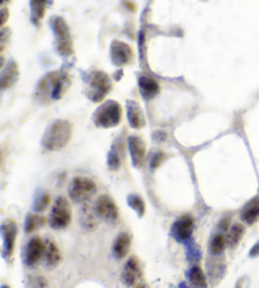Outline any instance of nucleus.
I'll return each instance as SVG.
<instances>
[{"label":"nucleus","instance_id":"nucleus-1","mask_svg":"<svg viewBox=\"0 0 259 288\" xmlns=\"http://www.w3.org/2000/svg\"><path fill=\"white\" fill-rule=\"evenodd\" d=\"M70 86V78L66 74L59 71L47 75L40 81L37 89V97L42 104H50L51 101L61 99L62 95Z\"/></svg>","mask_w":259,"mask_h":288},{"label":"nucleus","instance_id":"nucleus-2","mask_svg":"<svg viewBox=\"0 0 259 288\" xmlns=\"http://www.w3.org/2000/svg\"><path fill=\"white\" fill-rule=\"evenodd\" d=\"M72 136V124L67 120H56L44 133L43 148L47 151H60L65 148Z\"/></svg>","mask_w":259,"mask_h":288},{"label":"nucleus","instance_id":"nucleus-3","mask_svg":"<svg viewBox=\"0 0 259 288\" xmlns=\"http://www.w3.org/2000/svg\"><path fill=\"white\" fill-rule=\"evenodd\" d=\"M121 120V108L117 101H106L96 110L94 121L99 128H114Z\"/></svg>","mask_w":259,"mask_h":288},{"label":"nucleus","instance_id":"nucleus-4","mask_svg":"<svg viewBox=\"0 0 259 288\" xmlns=\"http://www.w3.org/2000/svg\"><path fill=\"white\" fill-rule=\"evenodd\" d=\"M71 219L72 212L67 200L63 196L56 198L52 209H51L50 219H48L51 228L56 230L65 229L66 226H68V224L71 223Z\"/></svg>","mask_w":259,"mask_h":288},{"label":"nucleus","instance_id":"nucleus-5","mask_svg":"<svg viewBox=\"0 0 259 288\" xmlns=\"http://www.w3.org/2000/svg\"><path fill=\"white\" fill-rule=\"evenodd\" d=\"M95 182L86 177H76L68 187V196L76 204H82L93 197L96 193Z\"/></svg>","mask_w":259,"mask_h":288},{"label":"nucleus","instance_id":"nucleus-6","mask_svg":"<svg viewBox=\"0 0 259 288\" xmlns=\"http://www.w3.org/2000/svg\"><path fill=\"white\" fill-rule=\"evenodd\" d=\"M110 90L111 84L108 75L100 71H95L91 74V77L87 84V96L90 100L95 102L101 101Z\"/></svg>","mask_w":259,"mask_h":288},{"label":"nucleus","instance_id":"nucleus-7","mask_svg":"<svg viewBox=\"0 0 259 288\" xmlns=\"http://www.w3.org/2000/svg\"><path fill=\"white\" fill-rule=\"evenodd\" d=\"M44 251H46V243L40 238L34 236L29 239L24 249V262L27 266L33 267L40 263V260L44 258Z\"/></svg>","mask_w":259,"mask_h":288},{"label":"nucleus","instance_id":"nucleus-8","mask_svg":"<svg viewBox=\"0 0 259 288\" xmlns=\"http://www.w3.org/2000/svg\"><path fill=\"white\" fill-rule=\"evenodd\" d=\"M194 226L195 221L191 215H182L173 223L171 234L177 242H186L191 238L192 232H194Z\"/></svg>","mask_w":259,"mask_h":288},{"label":"nucleus","instance_id":"nucleus-9","mask_svg":"<svg viewBox=\"0 0 259 288\" xmlns=\"http://www.w3.org/2000/svg\"><path fill=\"white\" fill-rule=\"evenodd\" d=\"M95 212L98 216L106 221H117L119 217V210L115 201L110 196H100L95 202Z\"/></svg>","mask_w":259,"mask_h":288},{"label":"nucleus","instance_id":"nucleus-10","mask_svg":"<svg viewBox=\"0 0 259 288\" xmlns=\"http://www.w3.org/2000/svg\"><path fill=\"white\" fill-rule=\"evenodd\" d=\"M17 232H18V225L14 220L8 219L1 224V236H3L4 244V257L9 258L14 253L17 240Z\"/></svg>","mask_w":259,"mask_h":288},{"label":"nucleus","instance_id":"nucleus-11","mask_svg":"<svg viewBox=\"0 0 259 288\" xmlns=\"http://www.w3.org/2000/svg\"><path fill=\"white\" fill-rule=\"evenodd\" d=\"M142 276V270H140V263L136 257H130L129 259L125 262L121 270V282L128 287L136 285Z\"/></svg>","mask_w":259,"mask_h":288},{"label":"nucleus","instance_id":"nucleus-12","mask_svg":"<svg viewBox=\"0 0 259 288\" xmlns=\"http://www.w3.org/2000/svg\"><path fill=\"white\" fill-rule=\"evenodd\" d=\"M128 146H129V152L132 155V162L137 168L142 167L143 162L145 158V143L144 140L138 135L129 136L128 140Z\"/></svg>","mask_w":259,"mask_h":288},{"label":"nucleus","instance_id":"nucleus-13","mask_svg":"<svg viewBox=\"0 0 259 288\" xmlns=\"http://www.w3.org/2000/svg\"><path fill=\"white\" fill-rule=\"evenodd\" d=\"M53 28H55L56 36L59 38L60 52L63 53V55H70L72 50L71 42H70V33H68V28L66 23L61 18H57L55 23H53Z\"/></svg>","mask_w":259,"mask_h":288},{"label":"nucleus","instance_id":"nucleus-14","mask_svg":"<svg viewBox=\"0 0 259 288\" xmlns=\"http://www.w3.org/2000/svg\"><path fill=\"white\" fill-rule=\"evenodd\" d=\"M240 219L248 225H253L259 220V196L253 197L244 205L240 212Z\"/></svg>","mask_w":259,"mask_h":288},{"label":"nucleus","instance_id":"nucleus-15","mask_svg":"<svg viewBox=\"0 0 259 288\" xmlns=\"http://www.w3.org/2000/svg\"><path fill=\"white\" fill-rule=\"evenodd\" d=\"M111 56L117 65H125L133 57L132 48L123 42H114L111 46Z\"/></svg>","mask_w":259,"mask_h":288},{"label":"nucleus","instance_id":"nucleus-16","mask_svg":"<svg viewBox=\"0 0 259 288\" xmlns=\"http://www.w3.org/2000/svg\"><path fill=\"white\" fill-rule=\"evenodd\" d=\"M128 120L130 127L134 129H140L145 125V118L142 108L136 101L128 102Z\"/></svg>","mask_w":259,"mask_h":288},{"label":"nucleus","instance_id":"nucleus-17","mask_svg":"<svg viewBox=\"0 0 259 288\" xmlns=\"http://www.w3.org/2000/svg\"><path fill=\"white\" fill-rule=\"evenodd\" d=\"M130 244H132V236L128 232H120L113 244V254L115 255V258L123 259L129 251Z\"/></svg>","mask_w":259,"mask_h":288},{"label":"nucleus","instance_id":"nucleus-18","mask_svg":"<svg viewBox=\"0 0 259 288\" xmlns=\"http://www.w3.org/2000/svg\"><path fill=\"white\" fill-rule=\"evenodd\" d=\"M44 262H46V266L48 268H55L61 262V253H60L59 247L52 240H47L46 242Z\"/></svg>","mask_w":259,"mask_h":288},{"label":"nucleus","instance_id":"nucleus-19","mask_svg":"<svg viewBox=\"0 0 259 288\" xmlns=\"http://www.w3.org/2000/svg\"><path fill=\"white\" fill-rule=\"evenodd\" d=\"M139 89H140V93L145 99H152L159 91V85L153 78L143 76V77L139 78Z\"/></svg>","mask_w":259,"mask_h":288},{"label":"nucleus","instance_id":"nucleus-20","mask_svg":"<svg viewBox=\"0 0 259 288\" xmlns=\"http://www.w3.org/2000/svg\"><path fill=\"white\" fill-rule=\"evenodd\" d=\"M190 283L194 288H207V279L200 266H192L188 272Z\"/></svg>","mask_w":259,"mask_h":288},{"label":"nucleus","instance_id":"nucleus-21","mask_svg":"<svg viewBox=\"0 0 259 288\" xmlns=\"http://www.w3.org/2000/svg\"><path fill=\"white\" fill-rule=\"evenodd\" d=\"M244 232H245V229H244V225H241V224H233V225L230 226L229 234L228 236H226V239H228V245L230 248H235V247L240 243Z\"/></svg>","mask_w":259,"mask_h":288},{"label":"nucleus","instance_id":"nucleus-22","mask_svg":"<svg viewBox=\"0 0 259 288\" xmlns=\"http://www.w3.org/2000/svg\"><path fill=\"white\" fill-rule=\"evenodd\" d=\"M226 245H228V239H226V236L222 235V234H216V235L211 239L210 250H211L213 254L220 255L224 253Z\"/></svg>","mask_w":259,"mask_h":288},{"label":"nucleus","instance_id":"nucleus-23","mask_svg":"<svg viewBox=\"0 0 259 288\" xmlns=\"http://www.w3.org/2000/svg\"><path fill=\"white\" fill-rule=\"evenodd\" d=\"M44 224H46V219L43 216H40V215L36 214H29L27 216V220H25V231H34V230H37L40 226H43Z\"/></svg>","mask_w":259,"mask_h":288},{"label":"nucleus","instance_id":"nucleus-24","mask_svg":"<svg viewBox=\"0 0 259 288\" xmlns=\"http://www.w3.org/2000/svg\"><path fill=\"white\" fill-rule=\"evenodd\" d=\"M128 204H129L130 208H133L137 211V214L139 216H143L145 212V204L142 200V197L138 195H130L128 197Z\"/></svg>","mask_w":259,"mask_h":288},{"label":"nucleus","instance_id":"nucleus-25","mask_svg":"<svg viewBox=\"0 0 259 288\" xmlns=\"http://www.w3.org/2000/svg\"><path fill=\"white\" fill-rule=\"evenodd\" d=\"M32 17H33L34 22L40 20L43 17L44 5H46V0H32Z\"/></svg>","mask_w":259,"mask_h":288},{"label":"nucleus","instance_id":"nucleus-26","mask_svg":"<svg viewBox=\"0 0 259 288\" xmlns=\"http://www.w3.org/2000/svg\"><path fill=\"white\" fill-rule=\"evenodd\" d=\"M17 78V67L16 65H9L8 70L4 72L3 77H1V86L3 87H8L16 81Z\"/></svg>","mask_w":259,"mask_h":288},{"label":"nucleus","instance_id":"nucleus-27","mask_svg":"<svg viewBox=\"0 0 259 288\" xmlns=\"http://www.w3.org/2000/svg\"><path fill=\"white\" fill-rule=\"evenodd\" d=\"M27 288H48L47 281L42 276L29 277L27 283Z\"/></svg>","mask_w":259,"mask_h":288},{"label":"nucleus","instance_id":"nucleus-28","mask_svg":"<svg viewBox=\"0 0 259 288\" xmlns=\"http://www.w3.org/2000/svg\"><path fill=\"white\" fill-rule=\"evenodd\" d=\"M51 202V198L50 196L47 195V193H44V195L40 196V198H38L37 201H36V205H34V209L37 211H44L47 208H48V205H50Z\"/></svg>","mask_w":259,"mask_h":288},{"label":"nucleus","instance_id":"nucleus-29","mask_svg":"<svg viewBox=\"0 0 259 288\" xmlns=\"http://www.w3.org/2000/svg\"><path fill=\"white\" fill-rule=\"evenodd\" d=\"M109 166H110L111 170H118L120 166V158H119L117 151H111L110 154H109Z\"/></svg>","mask_w":259,"mask_h":288},{"label":"nucleus","instance_id":"nucleus-30","mask_svg":"<svg viewBox=\"0 0 259 288\" xmlns=\"http://www.w3.org/2000/svg\"><path fill=\"white\" fill-rule=\"evenodd\" d=\"M162 159H163V154L162 153H157V154L153 157V161H152V167L156 168L158 167L160 164V162H162Z\"/></svg>","mask_w":259,"mask_h":288},{"label":"nucleus","instance_id":"nucleus-31","mask_svg":"<svg viewBox=\"0 0 259 288\" xmlns=\"http://www.w3.org/2000/svg\"><path fill=\"white\" fill-rule=\"evenodd\" d=\"M249 255H250V257H258V255H259V242L257 243L256 245H254L253 248H252Z\"/></svg>","mask_w":259,"mask_h":288},{"label":"nucleus","instance_id":"nucleus-32","mask_svg":"<svg viewBox=\"0 0 259 288\" xmlns=\"http://www.w3.org/2000/svg\"><path fill=\"white\" fill-rule=\"evenodd\" d=\"M136 288H145V287H144V286H142V285H138Z\"/></svg>","mask_w":259,"mask_h":288},{"label":"nucleus","instance_id":"nucleus-33","mask_svg":"<svg viewBox=\"0 0 259 288\" xmlns=\"http://www.w3.org/2000/svg\"><path fill=\"white\" fill-rule=\"evenodd\" d=\"M3 288H9V287H6V286H3Z\"/></svg>","mask_w":259,"mask_h":288}]
</instances>
